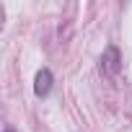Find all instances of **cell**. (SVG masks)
<instances>
[{
  "mask_svg": "<svg viewBox=\"0 0 132 132\" xmlns=\"http://www.w3.org/2000/svg\"><path fill=\"white\" fill-rule=\"evenodd\" d=\"M119 70H122V52H119V47L109 44L101 54V73L104 75H117Z\"/></svg>",
  "mask_w": 132,
  "mask_h": 132,
  "instance_id": "1",
  "label": "cell"
},
{
  "mask_svg": "<svg viewBox=\"0 0 132 132\" xmlns=\"http://www.w3.org/2000/svg\"><path fill=\"white\" fill-rule=\"evenodd\" d=\"M52 83H54V75H52V70H49V68H42V70L36 73V78H34V93H36L39 98L49 96V91H52Z\"/></svg>",
  "mask_w": 132,
  "mask_h": 132,
  "instance_id": "2",
  "label": "cell"
},
{
  "mask_svg": "<svg viewBox=\"0 0 132 132\" xmlns=\"http://www.w3.org/2000/svg\"><path fill=\"white\" fill-rule=\"evenodd\" d=\"M5 132H13V127H5Z\"/></svg>",
  "mask_w": 132,
  "mask_h": 132,
  "instance_id": "3",
  "label": "cell"
}]
</instances>
